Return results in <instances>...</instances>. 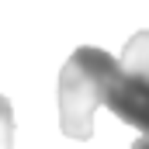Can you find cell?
Wrapping results in <instances>:
<instances>
[{
  "label": "cell",
  "mask_w": 149,
  "mask_h": 149,
  "mask_svg": "<svg viewBox=\"0 0 149 149\" xmlns=\"http://www.w3.org/2000/svg\"><path fill=\"white\" fill-rule=\"evenodd\" d=\"M121 63L97 45H80L59 70V128L87 142L94 135V111L108 101V87Z\"/></svg>",
  "instance_id": "cell-1"
},
{
  "label": "cell",
  "mask_w": 149,
  "mask_h": 149,
  "mask_svg": "<svg viewBox=\"0 0 149 149\" xmlns=\"http://www.w3.org/2000/svg\"><path fill=\"white\" fill-rule=\"evenodd\" d=\"M125 125L139 128L142 135H149V87L139 80V76L118 70L108 87V101H104Z\"/></svg>",
  "instance_id": "cell-2"
},
{
  "label": "cell",
  "mask_w": 149,
  "mask_h": 149,
  "mask_svg": "<svg viewBox=\"0 0 149 149\" xmlns=\"http://www.w3.org/2000/svg\"><path fill=\"white\" fill-rule=\"evenodd\" d=\"M121 70L132 76H139L142 83L149 87V31H135V35L125 42L121 49Z\"/></svg>",
  "instance_id": "cell-3"
},
{
  "label": "cell",
  "mask_w": 149,
  "mask_h": 149,
  "mask_svg": "<svg viewBox=\"0 0 149 149\" xmlns=\"http://www.w3.org/2000/svg\"><path fill=\"white\" fill-rule=\"evenodd\" d=\"M0 149H14V108L0 94Z\"/></svg>",
  "instance_id": "cell-4"
},
{
  "label": "cell",
  "mask_w": 149,
  "mask_h": 149,
  "mask_svg": "<svg viewBox=\"0 0 149 149\" xmlns=\"http://www.w3.org/2000/svg\"><path fill=\"white\" fill-rule=\"evenodd\" d=\"M132 149H149V135H139V139L132 142Z\"/></svg>",
  "instance_id": "cell-5"
}]
</instances>
